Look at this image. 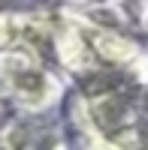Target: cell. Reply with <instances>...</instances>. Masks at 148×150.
Masks as SVG:
<instances>
[]
</instances>
